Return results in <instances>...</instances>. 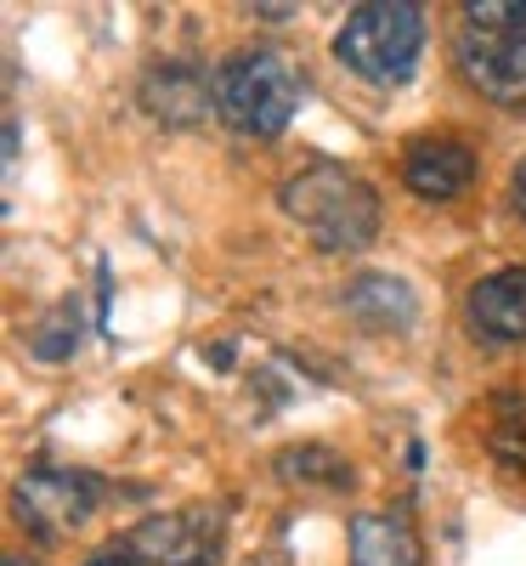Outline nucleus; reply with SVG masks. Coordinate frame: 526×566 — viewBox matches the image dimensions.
<instances>
[{
	"instance_id": "obj_1",
	"label": "nucleus",
	"mask_w": 526,
	"mask_h": 566,
	"mask_svg": "<svg viewBox=\"0 0 526 566\" xmlns=\"http://www.w3.org/2000/svg\"><path fill=\"white\" fill-rule=\"evenodd\" d=\"M283 210L301 221V232L317 250H362L379 232V193L346 165H306L283 181Z\"/></svg>"
},
{
	"instance_id": "obj_2",
	"label": "nucleus",
	"mask_w": 526,
	"mask_h": 566,
	"mask_svg": "<svg viewBox=\"0 0 526 566\" xmlns=\"http://www.w3.org/2000/svg\"><path fill=\"white\" fill-rule=\"evenodd\" d=\"M334 52L368 85H402L424 52V12L413 0H368L340 23Z\"/></svg>"
},
{
	"instance_id": "obj_3",
	"label": "nucleus",
	"mask_w": 526,
	"mask_h": 566,
	"mask_svg": "<svg viewBox=\"0 0 526 566\" xmlns=\"http://www.w3.org/2000/svg\"><path fill=\"white\" fill-rule=\"evenodd\" d=\"M301 108V74L277 52H238L215 69V114L244 136H277Z\"/></svg>"
},
{
	"instance_id": "obj_4",
	"label": "nucleus",
	"mask_w": 526,
	"mask_h": 566,
	"mask_svg": "<svg viewBox=\"0 0 526 566\" xmlns=\"http://www.w3.org/2000/svg\"><path fill=\"white\" fill-rule=\"evenodd\" d=\"M221 549H227V510H215V504H187V510L148 515V522L125 538V555L148 560V566H215Z\"/></svg>"
},
{
	"instance_id": "obj_5",
	"label": "nucleus",
	"mask_w": 526,
	"mask_h": 566,
	"mask_svg": "<svg viewBox=\"0 0 526 566\" xmlns=\"http://www.w3.org/2000/svg\"><path fill=\"white\" fill-rule=\"evenodd\" d=\"M464 80L493 103H526V29H464L459 34Z\"/></svg>"
},
{
	"instance_id": "obj_6",
	"label": "nucleus",
	"mask_w": 526,
	"mask_h": 566,
	"mask_svg": "<svg viewBox=\"0 0 526 566\" xmlns=\"http://www.w3.org/2000/svg\"><path fill=\"white\" fill-rule=\"evenodd\" d=\"M12 504H18V522L29 533L57 538V533L80 527L91 515V504H97V482L80 476V470H34V476L18 482Z\"/></svg>"
},
{
	"instance_id": "obj_7",
	"label": "nucleus",
	"mask_w": 526,
	"mask_h": 566,
	"mask_svg": "<svg viewBox=\"0 0 526 566\" xmlns=\"http://www.w3.org/2000/svg\"><path fill=\"white\" fill-rule=\"evenodd\" d=\"M464 317H470V328H475V340L520 346V340H526V266L487 272V277L470 290Z\"/></svg>"
},
{
	"instance_id": "obj_8",
	"label": "nucleus",
	"mask_w": 526,
	"mask_h": 566,
	"mask_svg": "<svg viewBox=\"0 0 526 566\" xmlns=\"http://www.w3.org/2000/svg\"><path fill=\"white\" fill-rule=\"evenodd\" d=\"M402 181L413 187L419 199H436V205L459 199L464 187L475 181V154L464 148V142H453V136H424L402 159Z\"/></svg>"
},
{
	"instance_id": "obj_9",
	"label": "nucleus",
	"mask_w": 526,
	"mask_h": 566,
	"mask_svg": "<svg viewBox=\"0 0 526 566\" xmlns=\"http://www.w3.org/2000/svg\"><path fill=\"white\" fill-rule=\"evenodd\" d=\"M351 566H419V533L397 510L351 515Z\"/></svg>"
},
{
	"instance_id": "obj_10",
	"label": "nucleus",
	"mask_w": 526,
	"mask_h": 566,
	"mask_svg": "<svg viewBox=\"0 0 526 566\" xmlns=\"http://www.w3.org/2000/svg\"><path fill=\"white\" fill-rule=\"evenodd\" d=\"M141 103H148V114L165 119V125H199L215 108V85L193 69H159L141 85Z\"/></svg>"
},
{
	"instance_id": "obj_11",
	"label": "nucleus",
	"mask_w": 526,
	"mask_h": 566,
	"mask_svg": "<svg viewBox=\"0 0 526 566\" xmlns=\"http://www.w3.org/2000/svg\"><path fill=\"white\" fill-rule=\"evenodd\" d=\"M346 306H351L368 328H402V323L413 317V295L402 290L397 277H379V272H368V277L351 283Z\"/></svg>"
},
{
	"instance_id": "obj_12",
	"label": "nucleus",
	"mask_w": 526,
	"mask_h": 566,
	"mask_svg": "<svg viewBox=\"0 0 526 566\" xmlns=\"http://www.w3.org/2000/svg\"><path fill=\"white\" fill-rule=\"evenodd\" d=\"M34 357H45V363H57V357H69L74 346H80V312L74 306H57L52 317H45L40 328H34Z\"/></svg>"
},
{
	"instance_id": "obj_13",
	"label": "nucleus",
	"mask_w": 526,
	"mask_h": 566,
	"mask_svg": "<svg viewBox=\"0 0 526 566\" xmlns=\"http://www.w3.org/2000/svg\"><path fill=\"white\" fill-rule=\"evenodd\" d=\"M464 29H526V0H470Z\"/></svg>"
},
{
	"instance_id": "obj_14",
	"label": "nucleus",
	"mask_w": 526,
	"mask_h": 566,
	"mask_svg": "<svg viewBox=\"0 0 526 566\" xmlns=\"http://www.w3.org/2000/svg\"><path fill=\"white\" fill-rule=\"evenodd\" d=\"M515 210L526 216V159H520V170H515Z\"/></svg>"
},
{
	"instance_id": "obj_15",
	"label": "nucleus",
	"mask_w": 526,
	"mask_h": 566,
	"mask_svg": "<svg viewBox=\"0 0 526 566\" xmlns=\"http://www.w3.org/2000/svg\"><path fill=\"white\" fill-rule=\"evenodd\" d=\"M91 566H136V560H130V555H125V549H108V555H103V560H91Z\"/></svg>"
},
{
	"instance_id": "obj_16",
	"label": "nucleus",
	"mask_w": 526,
	"mask_h": 566,
	"mask_svg": "<svg viewBox=\"0 0 526 566\" xmlns=\"http://www.w3.org/2000/svg\"><path fill=\"white\" fill-rule=\"evenodd\" d=\"M0 566H34V560H23V555H7V560H0Z\"/></svg>"
}]
</instances>
